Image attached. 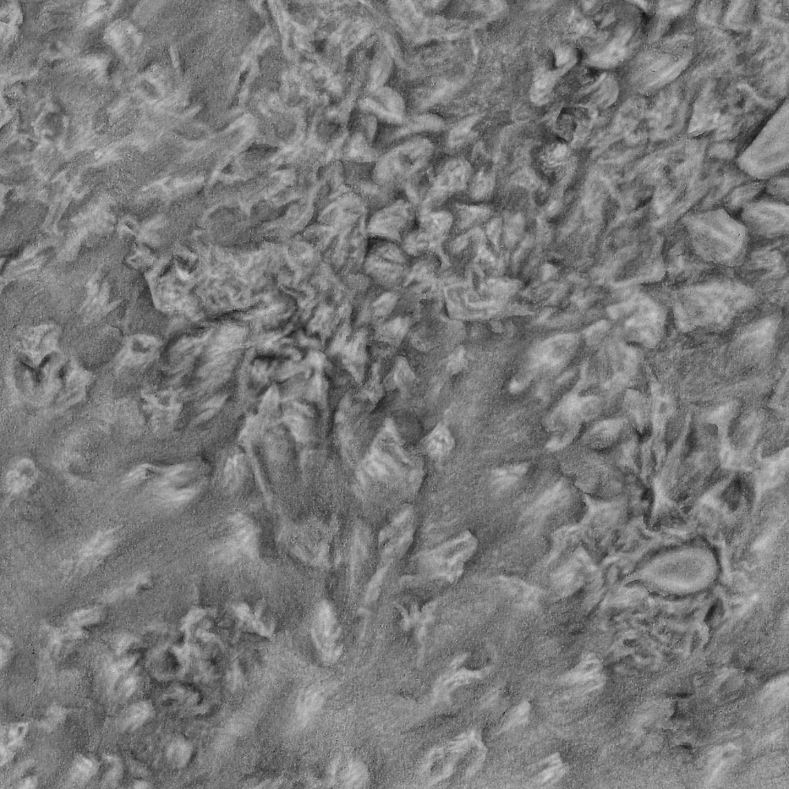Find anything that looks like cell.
<instances>
[{
	"mask_svg": "<svg viewBox=\"0 0 789 789\" xmlns=\"http://www.w3.org/2000/svg\"><path fill=\"white\" fill-rule=\"evenodd\" d=\"M685 228L695 254L705 261L727 268L742 265L750 235L725 209L692 213L685 218Z\"/></svg>",
	"mask_w": 789,
	"mask_h": 789,
	"instance_id": "cell-1",
	"label": "cell"
},
{
	"mask_svg": "<svg viewBox=\"0 0 789 789\" xmlns=\"http://www.w3.org/2000/svg\"><path fill=\"white\" fill-rule=\"evenodd\" d=\"M756 299L755 290L730 278H717L690 285L679 290L676 313L679 320L690 323H724Z\"/></svg>",
	"mask_w": 789,
	"mask_h": 789,
	"instance_id": "cell-2",
	"label": "cell"
},
{
	"mask_svg": "<svg viewBox=\"0 0 789 789\" xmlns=\"http://www.w3.org/2000/svg\"><path fill=\"white\" fill-rule=\"evenodd\" d=\"M435 153L430 140L415 137L381 155L372 166V178L381 188L401 195L405 184L432 166Z\"/></svg>",
	"mask_w": 789,
	"mask_h": 789,
	"instance_id": "cell-3",
	"label": "cell"
},
{
	"mask_svg": "<svg viewBox=\"0 0 789 789\" xmlns=\"http://www.w3.org/2000/svg\"><path fill=\"white\" fill-rule=\"evenodd\" d=\"M410 259L401 244L370 238L361 272L376 286L401 292L406 286Z\"/></svg>",
	"mask_w": 789,
	"mask_h": 789,
	"instance_id": "cell-4",
	"label": "cell"
},
{
	"mask_svg": "<svg viewBox=\"0 0 789 789\" xmlns=\"http://www.w3.org/2000/svg\"><path fill=\"white\" fill-rule=\"evenodd\" d=\"M472 168L459 157H443L430 169L428 191L417 211L439 209L467 190Z\"/></svg>",
	"mask_w": 789,
	"mask_h": 789,
	"instance_id": "cell-5",
	"label": "cell"
},
{
	"mask_svg": "<svg viewBox=\"0 0 789 789\" xmlns=\"http://www.w3.org/2000/svg\"><path fill=\"white\" fill-rule=\"evenodd\" d=\"M417 209L399 195L386 206L370 211L366 229L370 239H381L401 244L405 235L415 226Z\"/></svg>",
	"mask_w": 789,
	"mask_h": 789,
	"instance_id": "cell-6",
	"label": "cell"
},
{
	"mask_svg": "<svg viewBox=\"0 0 789 789\" xmlns=\"http://www.w3.org/2000/svg\"><path fill=\"white\" fill-rule=\"evenodd\" d=\"M741 221L750 237L780 239L788 233V206L772 197L755 200L743 207Z\"/></svg>",
	"mask_w": 789,
	"mask_h": 789,
	"instance_id": "cell-7",
	"label": "cell"
},
{
	"mask_svg": "<svg viewBox=\"0 0 789 789\" xmlns=\"http://www.w3.org/2000/svg\"><path fill=\"white\" fill-rule=\"evenodd\" d=\"M367 216L353 228L339 233L332 244L330 260L337 274L357 273L363 270L370 242L366 229Z\"/></svg>",
	"mask_w": 789,
	"mask_h": 789,
	"instance_id": "cell-8",
	"label": "cell"
},
{
	"mask_svg": "<svg viewBox=\"0 0 789 789\" xmlns=\"http://www.w3.org/2000/svg\"><path fill=\"white\" fill-rule=\"evenodd\" d=\"M476 548L475 537L469 532L463 533L426 555V566L438 577L452 582L462 575L465 563L473 555Z\"/></svg>",
	"mask_w": 789,
	"mask_h": 789,
	"instance_id": "cell-9",
	"label": "cell"
},
{
	"mask_svg": "<svg viewBox=\"0 0 789 789\" xmlns=\"http://www.w3.org/2000/svg\"><path fill=\"white\" fill-rule=\"evenodd\" d=\"M372 166L374 163L348 162L347 168L344 167L346 184L363 200L370 212L379 209L399 196L374 182L372 178Z\"/></svg>",
	"mask_w": 789,
	"mask_h": 789,
	"instance_id": "cell-10",
	"label": "cell"
},
{
	"mask_svg": "<svg viewBox=\"0 0 789 789\" xmlns=\"http://www.w3.org/2000/svg\"><path fill=\"white\" fill-rule=\"evenodd\" d=\"M369 212L363 200L349 189L332 199L323 210L321 219L325 226L341 233L355 226Z\"/></svg>",
	"mask_w": 789,
	"mask_h": 789,
	"instance_id": "cell-11",
	"label": "cell"
},
{
	"mask_svg": "<svg viewBox=\"0 0 789 789\" xmlns=\"http://www.w3.org/2000/svg\"><path fill=\"white\" fill-rule=\"evenodd\" d=\"M445 305L443 287L441 281L413 283L401 292L397 308H401L415 316L434 315Z\"/></svg>",
	"mask_w": 789,
	"mask_h": 789,
	"instance_id": "cell-12",
	"label": "cell"
},
{
	"mask_svg": "<svg viewBox=\"0 0 789 789\" xmlns=\"http://www.w3.org/2000/svg\"><path fill=\"white\" fill-rule=\"evenodd\" d=\"M399 297V292L372 285L355 303L359 309L360 319L381 321L396 310Z\"/></svg>",
	"mask_w": 789,
	"mask_h": 789,
	"instance_id": "cell-13",
	"label": "cell"
},
{
	"mask_svg": "<svg viewBox=\"0 0 789 789\" xmlns=\"http://www.w3.org/2000/svg\"><path fill=\"white\" fill-rule=\"evenodd\" d=\"M59 332L54 326H41L26 334L23 339L24 352L32 363L39 365L56 349Z\"/></svg>",
	"mask_w": 789,
	"mask_h": 789,
	"instance_id": "cell-14",
	"label": "cell"
},
{
	"mask_svg": "<svg viewBox=\"0 0 789 789\" xmlns=\"http://www.w3.org/2000/svg\"><path fill=\"white\" fill-rule=\"evenodd\" d=\"M453 222L451 211L443 206L436 210L417 211L415 226L442 244L451 237Z\"/></svg>",
	"mask_w": 789,
	"mask_h": 789,
	"instance_id": "cell-15",
	"label": "cell"
},
{
	"mask_svg": "<svg viewBox=\"0 0 789 789\" xmlns=\"http://www.w3.org/2000/svg\"><path fill=\"white\" fill-rule=\"evenodd\" d=\"M445 262L438 252L412 257L406 286L413 283L440 281ZM405 286V287H406Z\"/></svg>",
	"mask_w": 789,
	"mask_h": 789,
	"instance_id": "cell-16",
	"label": "cell"
},
{
	"mask_svg": "<svg viewBox=\"0 0 789 789\" xmlns=\"http://www.w3.org/2000/svg\"><path fill=\"white\" fill-rule=\"evenodd\" d=\"M590 564L583 555H579L568 562L555 574L553 584L559 594L567 596L577 590L583 583Z\"/></svg>",
	"mask_w": 789,
	"mask_h": 789,
	"instance_id": "cell-17",
	"label": "cell"
},
{
	"mask_svg": "<svg viewBox=\"0 0 789 789\" xmlns=\"http://www.w3.org/2000/svg\"><path fill=\"white\" fill-rule=\"evenodd\" d=\"M453 216V228L451 235L468 232L475 229L484 221L488 210L482 206L468 205L453 199L445 206Z\"/></svg>",
	"mask_w": 789,
	"mask_h": 789,
	"instance_id": "cell-18",
	"label": "cell"
},
{
	"mask_svg": "<svg viewBox=\"0 0 789 789\" xmlns=\"http://www.w3.org/2000/svg\"><path fill=\"white\" fill-rule=\"evenodd\" d=\"M157 347L156 339L144 335L135 336L130 339L123 350L122 363L130 366L149 363L154 357Z\"/></svg>",
	"mask_w": 789,
	"mask_h": 789,
	"instance_id": "cell-19",
	"label": "cell"
},
{
	"mask_svg": "<svg viewBox=\"0 0 789 789\" xmlns=\"http://www.w3.org/2000/svg\"><path fill=\"white\" fill-rule=\"evenodd\" d=\"M315 635L317 642H319L321 648L324 649L325 653L334 655L333 651L337 650L334 646L338 637V626L336 617L330 606L328 605L323 606L319 611L315 627Z\"/></svg>",
	"mask_w": 789,
	"mask_h": 789,
	"instance_id": "cell-20",
	"label": "cell"
},
{
	"mask_svg": "<svg viewBox=\"0 0 789 789\" xmlns=\"http://www.w3.org/2000/svg\"><path fill=\"white\" fill-rule=\"evenodd\" d=\"M445 120L440 117L435 116V114H423V116L414 117L410 119L408 122H404L402 125L399 126V128L394 129L396 130L389 134V139L394 141L406 136L419 133L437 132V131L445 128Z\"/></svg>",
	"mask_w": 789,
	"mask_h": 789,
	"instance_id": "cell-21",
	"label": "cell"
},
{
	"mask_svg": "<svg viewBox=\"0 0 789 789\" xmlns=\"http://www.w3.org/2000/svg\"><path fill=\"white\" fill-rule=\"evenodd\" d=\"M366 467L368 472L383 481H394L401 476V470L390 455L375 449L367 458Z\"/></svg>",
	"mask_w": 789,
	"mask_h": 789,
	"instance_id": "cell-22",
	"label": "cell"
},
{
	"mask_svg": "<svg viewBox=\"0 0 789 789\" xmlns=\"http://www.w3.org/2000/svg\"><path fill=\"white\" fill-rule=\"evenodd\" d=\"M401 245L410 257H415L430 253V252L440 253L442 244L438 243L436 239L431 237L423 230L417 226H415L405 235Z\"/></svg>",
	"mask_w": 789,
	"mask_h": 789,
	"instance_id": "cell-23",
	"label": "cell"
},
{
	"mask_svg": "<svg viewBox=\"0 0 789 789\" xmlns=\"http://www.w3.org/2000/svg\"><path fill=\"white\" fill-rule=\"evenodd\" d=\"M344 160L355 163H375L381 155L361 133H356L344 150Z\"/></svg>",
	"mask_w": 789,
	"mask_h": 789,
	"instance_id": "cell-24",
	"label": "cell"
},
{
	"mask_svg": "<svg viewBox=\"0 0 789 789\" xmlns=\"http://www.w3.org/2000/svg\"><path fill=\"white\" fill-rule=\"evenodd\" d=\"M574 346L572 337H558L544 344L539 350V357L541 363L555 366L571 354Z\"/></svg>",
	"mask_w": 789,
	"mask_h": 789,
	"instance_id": "cell-25",
	"label": "cell"
},
{
	"mask_svg": "<svg viewBox=\"0 0 789 789\" xmlns=\"http://www.w3.org/2000/svg\"><path fill=\"white\" fill-rule=\"evenodd\" d=\"M89 377L86 372L79 369H72L66 375L64 382L60 383L59 401L73 403L83 396Z\"/></svg>",
	"mask_w": 789,
	"mask_h": 789,
	"instance_id": "cell-26",
	"label": "cell"
},
{
	"mask_svg": "<svg viewBox=\"0 0 789 789\" xmlns=\"http://www.w3.org/2000/svg\"><path fill=\"white\" fill-rule=\"evenodd\" d=\"M36 476V467L30 459H24L16 463L9 471L7 482L10 490L16 492L23 491L34 481Z\"/></svg>",
	"mask_w": 789,
	"mask_h": 789,
	"instance_id": "cell-27",
	"label": "cell"
},
{
	"mask_svg": "<svg viewBox=\"0 0 789 789\" xmlns=\"http://www.w3.org/2000/svg\"><path fill=\"white\" fill-rule=\"evenodd\" d=\"M412 317L406 315H398L383 324L378 328V336L383 341L392 344L399 343L408 333Z\"/></svg>",
	"mask_w": 789,
	"mask_h": 789,
	"instance_id": "cell-28",
	"label": "cell"
},
{
	"mask_svg": "<svg viewBox=\"0 0 789 789\" xmlns=\"http://www.w3.org/2000/svg\"><path fill=\"white\" fill-rule=\"evenodd\" d=\"M152 708L149 703L140 702L130 706L119 717L118 725L123 731H134L149 719Z\"/></svg>",
	"mask_w": 789,
	"mask_h": 789,
	"instance_id": "cell-29",
	"label": "cell"
},
{
	"mask_svg": "<svg viewBox=\"0 0 789 789\" xmlns=\"http://www.w3.org/2000/svg\"><path fill=\"white\" fill-rule=\"evenodd\" d=\"M375 92V100L396 116L405 118L406 103L401 93L390 87L383 86Z\"/></svg>",
	"mask_w": 789,
	"mask_h": 789,
	"instance_id": "cell-30",
	"label": "cell"
},
{
	"mask_svg": "<svg viewBox=\"0 0 789 789\" xmlns=\"http://www.w3.org/2000/svg\"><path fill=\"white\" fill-rule=\"evenodd\" d=\"M359 108L364 114H371L381 123L399 127L405 122V118L396 116L388 111L374 98L366 97L359 102Z\"/></svg>",
	"mask_w": 789,
	"mask_h": 789,
	"instance_id": "cell-31",
	"label": "cell"
},
{
	"mask_svg": "<svg viewBox=\"0 0 789 789\" xmlns=\"http://www.w3.org/2000/svg\"><path fill=\"white\" fill-rule=\"evenodd\" d=\"M621 426L616 421H606L596 426L595 428L590 432L588 441L591 446L595 447H604L617 437Z\"/></svg>",
	"mask_w": 789,
	"mask_h": 789,
	"instance_id": "cell-32",
	"label": "cell"
},
{
	"mask_svg": "<svg viewBox=\"0 0 789 789\" xmlns=\"http://www.w3.org/2000/svg\"><path fill=\"white\" fill-rule=\"evenodd\" d=\"M452 437L446 427L438 426L426 441V448L434 456H442L451 450Z\"/></svg>",
	"mask_w": 789,
	"mask_h": 789,
	"instance_id": "cell-33",
	"label": "cell"
},
{
	"mask_svg": "<svg viewBox=\"0 0 789 789\" xmlns=\"http://www.w3.org/2000/svg\"><path fill=\"white\" fill-rule=\"evenodd\" d=\"M555 85V76L551 72H542L535 80L530 97L538 105H543L550 100Z\"/></svg>",
	"mask_w": 789,
	"mask_h": 789,
	"instance_id": "cell-34",
	"label": "cell"
},
{
	"mask_svg": "<svg viewBox=\"0 0 789 789\" xmlns=\"http://www.w3.org/2000/svg\"><path fill=\"white\" fill-rule=\"evenodd\" d=\"M392 68V60L389 58L386 52L381 54V56L375 60L374 64L372 65L370 70L371 83L370 86L372 92L385 86L383 84L387 81Z\"/></svg>",
	"mask_w": 789,
	"mask_h": 789,
	"instance_id": "cell-35",
	"label": "cell"
},
{
	"mask_svg": "<svg viewBox=\"0 0 789 789\" xmlns=\"http://www.w3.org/2000/svg\"><path fill=\"white\" fill-rule=\"evenodd\" d=\"M503 584L505 585L506 590L509 594L516 597L517 599L521 600L523 603H535L539 598L538 590L535 589L534 586L524 583L521 580L505 579H503Z\"/></svg>",
	"mask_w": 789,
	"mask_h": 789,
	"instance_id": "cell-36",
	"label": "cell"
},
{
	"mask_svg": "<svg viewBox=\"0 0 789 789\" xmlns=\"http://www.w3.org/2000/svg\"><path fill=\"white\" fill-rule=\"evenodd\" d=\"M527 465L525 464L510 466V467L496 470L493 473V482L500 488L510 486L521 478L527 472Z\"/></svg>",
	"mask_w": 789,
	"mask_h": 789,
	"instance_id": "cell-37",
	"label": "cell"
},
{
	"mask_svg": "<svg viewBox=\"0 0 789 789\" xmlns=\"http://www.w3.org/2000/svg\"><path fill=\"white\" fill-rule=\"evenodd\" d=\"M97 770L98 765L96 761L81 756L74 761L71 769V777L77 782L83 783L94 776Z\"/></svg>",
	"mask_w": 789,
	"mask_h": 789,
	"instance_id": "cell-38",
	"label": "cell"
},
{
	"mask_svg": "<svg viewBox=\"0 0 789 789\" xmlns=\"http://www.w3.org/2000/svg\"><path fill=\"white\" fill-rule=\"evenodd\" d=\"M492 179L489 174L484 172H479L476 177L470 180L468 186V194L470 199L479 201L489 194L492 188Z\"/></svg>",
	"mask_w": 789,
	"mask_h": 789,
	"instance_id": "cell-39",
	"label": "cell"
},
{
	"mask_svg": "<svg viewBox=\"0 0 789 789\" xmlns=\"http://www.w3.org/2000/svg\"><path fill=\"white\" fill-rule=\"evenodd\" d=\"M566 486L563 483L553 487L540 498L539 501L536 503L534 511L541 513L550 511L552 508L558 505L559 502L562 501L563 498L566 496Z\"/></svg>",
	"mask_w": 789,
	"mask_h": 789,
	"instance_id": "cell-40",
	"label": "cell"
},
{
	"mask_svg": "<svg viewBox=\"0 0 789 789\" xmlns=\"http://www.w3.org/2000/svg\"><path fill=\"white\" fill-rule=\"evenodd\" d=\"M413 379L414 374L408 361L403 359H399L390 375L391 385L394 387H402L408 385Z\"/></svg>",
	"mask_w": 789,
	"mask_h": 789,
	"instance_id": "cell-41",
	"label": "cell"
},
{
	"mask_svg": "<svg viewBox=\"0 0 789 789\" xmlns=\"http://www.w3.org/2000/svg\"><path fill=\"white\" fill-rule=\"evenodd\" d=\"M136 661V656H129L114 662V664L109 668L108 672V681L110 685L113 686L114 684L118 683L119 679H122L130 668L133 667Z\"/></svg>",
	"mask_w": 789,
	"mask_h": 789,
	"instance_id": "cell-42",
	"label": "cell"
},
{
	"mask_svg": "<svg viewBox=\"0 0 789 789\" xmlns=\"http://www.w3.org/2000/svg\"><path fill=\"white\" fill-rule=\"evenodd\" d=\"M475 121V118H468L458 123L457 127H455L449 134V146L453 148L463 144L465 140L468 138Z\"/></svg>",
	"mask_w": 789,
	"mask_h": 789,
	"instance_id": "cell-43",
	"label": "cell"
},
{
	"mask_svg": "<svg viewBox=\"0 0 789 789\" xmlns=\"http://www.w3.org/2000/svg\"><path fill=\"white\" fill-rule=\"evenodd\" d=\"M412 539V531H406V533L399 537L397 539L391 542L387 547L385 551V558L386 560L392 561L396 558L401 557L403 553L408 550V546Z\"/></svg>",
	"mask_w": 789,
	"mask_h": 789,
	"instance_id": "cell-44",
	"label": "cell"
},
{
	"mask_svg": "<svg viewBox=\"0 0 789 789\" xmlns=\"http://www.w3.org/2000/svg\"><path fill=\"white\" fill-rule=\"evenodd\" d=\"M101 617V612L97 610H82L75 613L70 618V623L74 627L90 626L98 621Z\"/></svg>",
	"mask_w": 789,
	"mask_h": 789,
	"instance_id": "cell-45",
	"label": "cell"
},
{
	"mask_svg": "<svg viewBox=\"0 0 789 789\" xmlns=\"http://www.w3.org/2000/svg\"><path fill=\"white\" fill-rule=\"evenodd\" d=\"M27 731H28V725L26 723H18V724L10 726L5 734V738L7 739V744L5 746L10 748L17 746V744L23 741Z\"/></svg>",
	"mask_w": 789,
	"mask_h": 789,
	"instance_id": "cell-46",
	"label": "cell"
},
{
	"mask_svg": "<svg viewBox=\"0 0 789 789\" xmlns=\"http://www.w3.org/2000/svg\"><path fill=\"white\" fill-rule=\"evenodd\" d=\"M139 679L136 674H130L128 676H124L121 683L119 687V693L120 697L122 699H128L131 697L137 688L139 687Z\"/></svg>",
	"mask_w": 789,
	"mask_h": 789,
	"instance_id": "cell-47",
	"label": "cell"
},
{
	"mask_svg": "<svg viewBox=\"0 0 789 789\" xmlns=\"http://www.w3.org/2000/svg\"><path fill=\"white\" fill-rule=\"evenodd\" d=\"M769 194L772 196V199L783 202L786 203L788 201V179L780 180V182L770 184L768 188Z\"/></svg>",
	"mask_w": 789,
	"mask_h": 789,
	"instance_id": "cell-48",
	"label": "cell"
},
{
	"mask_svg": "<svg viewBox=\"0 0 789 789\" xmlns=\"http://www.w3.org/2000/svg\"><path fill=\"white\" fill-rule=\"evenodd\" d=\"M107 763L109 768L106 775V781L109 786H112L113 783H116L121 777L122 766L119 761L114 757H108Z\"/></svg>",
	"mask_w": 789,
	"mask_h": 789,
	"instance_id": "cell-49",
	"label": "cell"
},
{
	"mask_svg": "<svg viewBox=\"0 0 789 789\" xmlns=\"http://www.w3.org/2000/svg\"><path fill=\"white\" fill-rule=\"evenodd\" d=\"M573 54L568 47L559 48L555 52V63L558 68H564L571 63Z\"/></svg>",
	"mask_w": 789,
	"mask_h": 789,
	"instance_id": "cell-50",
	"label": "cell"
},
{
	"mask_svg": "<svg viewBox=\"0 0 789 789\" xmlns=\"http://www.w3.org/2000/svg\"><path fill=\"white\" fill-rule=\"evenodd\" d=\"M615 96V90L613 89V86L606 83V86L601 88L598 94H597L596 100L601 106H609L613 101V97Z\"/></svg>",
	"mask_w": 789,
	"mask_h": 789,
	"instance_id": "cell-51",
	"label": "cell"
},
{
	"mask_svg": "<svg viewBox=\"0 0 789 789\" xmlns=\"http://www.w3.org/2000/svg\"><path fill=\"white\" fill-rule=\"evenodd\" d=\"M464 365V350L459 349L456 352L453 353L450 359H449L448 369L452 372H457Z\"/></svg>",
	"mask_w": 789,
	"mask_h": 789,
	"instance_id": "cell-52",
	"label": "cell"
},
{
	"mask_svg": "<svg viewBox=\"0 0 789 789\" xmlns=\"http://www.w3.org/2000/svg\"><path fill=\"white\" fill-rule=\"evenodd\" d=\"M182 743H175L170 749L169 756L170 758L174 761V763L181 764L183 763L186 759V753H188V749H186Z\"/></svg>",
	"mask_w": 789,
	"mask_h": 789,
	"instance_id": "cell-53",
	"label": "cell"
},
{
	"mask_svg": "<svg viewBox=\"0 0 789 789\" xmlns=\"http://www.w3.org/2000/svg\"><path fill=\"white\" fill-rule=\"evenodd\" d=\"M568 154V148L566 144L559 143L553 145L549 152L550 160L561 161L564 160Z\"/></svg>",
	"mask_w": 789,
	"mask_h": 789,
	"instance_id": "cell-54",
	"label": "cell"
},
{
	"mask_svg": "<svg viewBox=\"0 0 789 789\" xmlns=\"http://www.w3.org/2000/svg\"><path fill=\"white\" fill-rule=\"evenodd\" d=\"M575 31L580 35H586L595 29L593 23L588 20H579L575 26Z\"/></svg>",
	"mask_w": 789,
	"mask_h": 789,
	"instance_id": "cell-55",
	"label": "cell"
},
{
	"mask_svg": "<svg viewBox=\"0 0 789 789\" xmlns=\"http://www.w3.org/2000/svg\"><path fill=\"white\" fill-rule=\"evenodd\" d=\"M134 639L132 637H129V635H125V637L120 638L117 641L116 648H116L119 655H121L129 649L130 646L132 645Z\"/></svg>",
	"mask_w": 789,
	"mask_h": 789,
	"instance_id": "cell-56",
	"label": "cell"
},
{
	"mask_svg": "<svg viewBox=\"0 0 789 789\" xmlns=\"http://www.w3.org/2000/svg\"><path fill=\"white\" fill-rule=\"evenodd\" d=\"M10 649H12V646H10V643L9 642L8 640L3 639L2 640V642H1V663H2V666H4L5 664H6V662L9 660L10 655Z\"/></svg>",
	"mask_w": 789,
	"mask_h": 789,
	"instance_id": "cell-57",
	"label": "cell"
},
{
	"mask_svg": "<svg viewBox=\"0 0 789 789\" xmlns=\"http://www.w3.org/2000/svg\"><path fill=\"white\" fill-rule=\"evenodd\" d=\"M13 748L3 746L1 749V761L2 764L7 763L14 756Z\"/></svg>",
	"mask_w": 789,
	"mask_h": 789,
	"instance_id": "cell-58",
	"label": "cell"
},
{
	"mask_svg": "<svg viewBox=\"0 0 789 789\" xmlns=\"http://www.w3.org/2000/svg\"><path fill=\"white\" fill-rule=\"evenodd\" d=\"M37 786V781L35 777L26 778L21 782L20 787L23 788H34Z\"/></svg>",
	"mask_w": 789,
	"mask_h": 789,
	"instance_id": "cell-59",
	"label": "cell"
},
{
	"mask_svg": "<svg viewBox=\"0 0 789 789\" xmlns=\"http://www.w3.org/2000/svg\"><path fill=\"white\" fill-rule=\"evenodd\" d=\"M311 361H312V363H313L315 366L320 367L323 364H324V361H325L324 356H323L321 354L316 353V354H313V356H312Z\"/></svg>",
	"mask_w": 789,
	"mask_h": 789,
	"instance_id": "cell-60",
	"label": "cell"
},
{
	"mask_svg": "<svg viewBox=\"0 0 789 789\" xmlns=\"http://www.w3.org/2000/svg\"><path fill=\"white\" fill-rule=\"evenodd\" d=\"M103 2L101 1H90L87 3L86 6L88 12H93L103 5Z\"/></svg>",
	"mask_w": 789,
	"mask_h": 789,
	"instance_id": "cell-61",
	"label": "cell"
},
{
	"mask_svg": "<svg viewBox=\"0 0 789 789\" xmlns=\"http://www.w3.org/2000/svg\"><path fill=\"white\" fill-rule=\"evenodd\" d=\"M148 787H149V783H148L145 781H139L135 783V785H134V788H148Z\"/></svg>",
	"mask_w": 789,
	"mask_h": 789,
	"instance_id": "cell-62",
	"label": "cell"
},
{
	"mask_svg": "<svg viewBox=\"0 0 789 789\" xmlns=\"http://www.w3.org/2000/svg\"><path fill=\"white\" fill-rule=\"evenodd\" d=\"M249 75L248 71H244L240 76L239 83L243 85Z\"/></svg>",
	"mask_w": 789,
	"mask_h": 789,
	"instance_id": "cell-63",
	"label": "cell"
}]
</instances>
